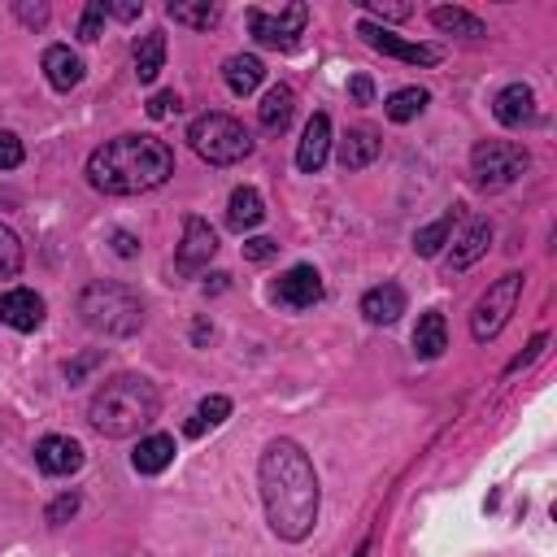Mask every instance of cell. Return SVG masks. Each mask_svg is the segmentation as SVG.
Segmentation results:
<instances>
[{
    "mask_svg": "<svg viewBox=\"0 0 557 557\" xmlns=\"http://www.w3.org/2000/svg\"><path fill=\"white\" fill-rule=\"evenodd\" d=\"M209 335H213V326H209V322H205V318H200V322H196V326H191V339H196V344H205V339H209Z\"/></svg>",
    "mask_w": 557,
    "mask_h": 557,
    "instance_id": "43",
    "label": "cell"
},
{
    "mask_svg": "<svg viewBox=\"0 0 557 557\" xmlns=\"http://www.w3.org/2000/svg\"><path fill=\"white\" fill-rule=\"evenodd\" d=\"M22 139L13 131H0V170H17L22 165Z\"/></svg>",
    "mask_w": 557,
    "mask_h": 557,
    "instance_id": "33",
    "label": "cell"
},
{
    "mask_svg": "<svg viewBox=\"0 0 557 557\" xmlns=\"http://www.w3.org/2000/svg\"><path fill=\"white\" fill-rule=\"evenodd\" d=\"M44 74H48V83L57 91H70V87L83 83V61L65 44H52V48H44Z\"/></svg>",
    "mask_w": 557,
    "mask_h": 557,
    "instance_id": "19",
    "label": "cell"
},
{
    "mask_svg": "<svg viewBox=\"0 0 557 557\" xmlns=\"http://www.w3.org/2000/svg\"><path fill=\"white\" fill-rule=\"evenodd\" d=\"M22 270V239L0 222V278H13Z\"/></svg>",
    "mask_w": 557,
    "mask_h": 557,
    "instance_id": "31",
    "label": "cell"
},
{
    "mask_svg": "<svg viewBox=\"0 0 557 557\" xmlns=\"http://www.w3.org/2000/svg\"><path fill=\"white\" fill-rule=\"evenodd\" d=\"M305 22H309V4H287L278 13H265V9H248V30L261 48H278V52H292L305 35Z\"/></svg>",
    "mask_w": 557,
    "mask_h": 557,
    "instance_id": "8",
    "label": "cell"
},
{
    "mask_svg": "<svg viewBox=\"0 0 557 557\" xmlns=\"http://www.w3.org/2000/svg\"><path fill=\"white\" fill-rule=\"evenodd\" d=\"M165 65V35L161 30H148L135 39V78L139 83H152Z\"/></svg>",
    "mask_w": 557,
    "mask_h": 557,
    "instance_id": "25",
    "label": "cell"
},
{
    "mask_svg": "<svg viewBox=\"0 0 557 557\" xmlns=\"http://www.w3.org/2000/svg\"><path fill=\"white\" fill-rule=\"evenodd\" d=\"M453 222H457V209H448V213H444V218H435L431 226H418V235H413V252H418V257H435V252L448 244Z\"/></svg>",
    "mask_w": 557,
    "mask_h": 557,
    "instance_id": "27",
    "label": "cell"
},
{
    "mask_svg": "<svg viewBox=\"0 0 557 557\" xmlns=\"http://www.w3.org/2000/svg\"><path fill=\"white\" fill-rule=\"evenodd\" d=\"M527 165H531V152L522 144H513V139H483L470 152L474 183L479 187H492V191L496 187H509L518 174H527Z\"/></svg>",
    "mask_w": 557,
    "mask_h": 557,
    "instance_id": "6",
    "label": "cell"
},
{
    "mask_svg": "<svg viewBox=\"0 0 557 557\" xmlns=\"http://www.w3.org/2000/svg\"><path fill=\"white\" fill-rule=\"evenodd\" d=\"M174 174V152L157 135H117L87 157V183L104 196H139Z\"/></svg>",
    "mask_w": 557,
    "mask_h": 557,
    "instance_id": "2",
    "label": "cell"
},
{
    "mask_svg": "<svg viewBox=\"0 0 557 557\" xmlns=\"http://www.w3.org/2000/svg\"><path fill=\"white\" fill-rule=\"evenodd\" d=\"M170 113H178V96L174 91H157L152 100H148V117H170Z\"/></svg>",
    "mask_w": 557,
    "mask_h": 557,
    "instance_id": "36",
    "label": "cell"
},
{
    "mask_svg": "<svg viewBox=\"0 0 557 557\" xmlns=\"http://www.w3.org/2000/svg\"><path fill=\"white\" fill-rule=\"evenodd\" d=\"M222 78H226V87H231L235 96H248V91H257V87H261L265 65H261V57H252V52H235V57H226Z\"/></svg>",
    "mask_w": 557,
    "mask_h": 557,
    "instance_id": "20",
    "label": "cell"
},
{
    "mask_svg": "<svg viewBox=\"0 0 557 557\" xmlns=\"http://www.w3.org/2000/svg\"><path fill=\"white\" fill-rule=\"evenodd\" d=\"M274 300L287 309H313L322 300V274L313 265H292L278 283H274Z\"/></svg>",
    "mask_w": 557,
    "mask_h": 557,
    "instance_id": "11",
    "label": "cell"
},
{
    "mask_svg": "<svg viewBox=\"0 0 557 557\" xmlns=\"http://www.w3.org/2000/svg\"><path fill=\"white\" fill-rule=\"evenodd\" d=\"M78 313L91 331L100 335H113V339H126L144 326V300L126 287V283H113V278H96L78 292Z\"/></svg>",
    "mask_w": 557,
    "mask_h": 557,
    "instance_id": "4",
    "label": "cell"
},
{
    "mask_svg": "<svg viewBox=\"0 0 557 557\" xmlns=\"http://www.w3.org/2000/svg\"><path fill=\"white\" fill-rule=\"evenodd\" d=\"M74 513H78V496H74V492H61V496L48 505V522H52V527H61V522L74 518Z\"/></svg>",
    "mask_w": 557,
    "mask_h": 557,
    "instance_id": "35",
    "label": "cell"
},
{
    "mask_svg": "<svg viewBox=\"0 0 557 557\" xmlns=\"http://www.w3.org/2000/svg\"><path fill=\"white\" fill-rule=\"evenodd\" d=\"M187 144L209 165H235V161H244L252 152V135L231 113H200L187 126Z\"/></svg>",
    "mask_w": 557,
    "mask_h": 557,
    "instance_id": "5",
    "label": "cell"
},
{
    "mask_svg": "<svg viewBox=\"0 0 557 557\" xmlns=\"http://www.w3.org/2000/svg\"><path fill=\"white\" fill-rule=\"evenodd\" d=\"M165 13L174 17V22H183V26H196V30H209L218 17H222V9L218 4H209V0H200V4H165Z\"/></svg>",
    "mask_w": 557,
    "mask_h": 557,
    "instance_id": "29",
    "label": "cell"
},
{
    "mask_svg": "<svg viewBox=\"0 0 557 557\" xmlns=\"http://www.w3.org/2000/svg\"><path fill=\"white\" fill-rule=\"evenodd\" d=\"M274 252H278V244H274V239H265V235L244 239V257H248V261H270Z\"/></svg>",
    "mask_w": 557,
    "mask_h": 557,
    "instance_id": "37",
    "label": "cell"
},
{
    "mask_svg": "<svg viewBox=\"0 0 557 557\" xmlns=\"http://www.w3.org/2000/svg\"><path fill=\"white\" fill-rule=\"evenodd\" d=\"M226 413H231V400H226V396H205L200 409H196L191 422H187V435H205L209 426L226 422Z\"/></svg>",
    "mask_w": 557,
    "mask_h": 557,
    "instance_id": "30",
    "label": "cell"
},
{
    "mask_svg": "<svg viewBox=\"0 0 557 557\" xmlns=\"http://www.w3.org/2000/svg\"><path fill=\"white\" fill-rule=\"evenodd\" d=\"M257 483H261L270 531L292 544L305 540L318 522V500H322L309 453L296 440H270L257 461Z\"/></svg>",
    "mask_w": 557,
    "mask_h": 557,
    "instance_id": "1",
    "label": "cell"
},
{
    "mask_svg": "<svg viewBox=\"0 0 557 557\" xmlns=\"http://www.w3.org/2000/svg\"><path fill=\"white\" fill-rule=\"evenodd\" d=\"M426 100H431V96H426L422 87H400V91H392V96H387V104H383V109H387V117H392V122H413V117L426 109Z\"/></svg>",
    "mask_w": 557,
    "mask_h": 557,
    "instance_id": "28",
    "label": "cell"
},
{
    "mask_svg": "<svg viewBox=\"0 0 557 557\" xmlns=\"http://www.w3.org/2000/svg\"><path fill=\"white\" fill-rule=\"evenodd\" d=\"M518 296H522V274H500L496 283H487V292L479 296L474 313H470V335L479 344L496 339L509 322V313L518 309Z\"/></svg>",
    "mask_w": 557,
    "mask_h": 557,
    "instance_id": "7",
    "label": "cell"
},
{
    "mask_svg": "<svg viewBox=\"0 0 557 557\" xmlns=\"http://www.w3.org/2000/svg\"><path fill=\"white\" fill-rule=\"evenodd\" d=\"M17 17L26 26H44L48 22V4H17Z\"/></svg>",
    "mask_w": 557,
    "mask_h": 557,
    "instance_id": "39",
    "label": "cell"
},
{
    "mask_svg": "<svg viewBox=\"0 0 557 557\" xmlns=\"http://www.w3.org/2000/svg\"><path fill=\"white\" fill-rule=\"evenodd\" d=\"M100 26H104V4H100V0H91V4L83 9V17H78V39H83V44L100 39Z\"/></svg>",
    "mask_w": 557,
    "mask_h": 557,
    "instance_id": "32",
    "label": "cell"
},
{
    "mask_svg": "<svg viewBox=\"0 0 557 557\" xmlns=\"http://www.w3.org/2000/svg\"><path fill=\"white\" fill-rule=\"evenodd\" d=\"M109 13L122 17V22H135V17L144 13V4H104V17H109Z\"/></svg>",
    "mask_w": 557,
    "mask_h": 557,
    "instance_id": "42",
    "label": "cell"
},
{
    "mask_svg": "<svg viewBox=\"0 0 557 557\" xmlns=\"http://www.w3.org/2000/svg\"><path fill=\"white\" fill-rule=\"evenodd\" d=\"M174 461V435H144L131 453V466L139 474H161Z\"/></svg>",
    "mask_w": 557,
    "mask_h": 557,
    "instance_id": "24",
    "label": "cell"
},
{
    "mask_svg": "<svg viewBox=\"0 0 557 557\" xmlns=\"http://www.w3.org/2000/svg\"><path fill=\"white\" fill-rule=\"evenodd\" d=\"M326 152H331V117L326 113H313L309 126H305V135H300V144H296V165L305 174H318L322 161H326Z\"/></svg>",
    "mask_w": 557,
    "mask_h": 557,
    "instance_id": "14",
    "label": "cell"
},
{
    "mask_svg": "<svg viewBox=\"0 0 557 557\" xmlns=\"http://www.w3.org/2000/svg\"><path fill=\"white\" fill-rule=\"evenodd\" d=\"M261 218H265L261 191H257V187H235L231 200H226V226H231V231H252Z\"/></svg>",
    "mask_w": 557,
    "mask_h": 557,
    "instance_id": "23",
    "label": "cell"
},
{
    "mask_svg": "<svg viewBox=\"0 0 557 557\" xmlns=\"http://www.w3.org/2000/svg\"><path fill=\"white\" fill-rule=\"evenodd\" d=\"M492 113H496L500 126H527V122L535 117V91H531L527 83H509V87L496 91Z\"/></svg>",
    "mask_w": 557,
    "mask_h": 557,
    "instance_id": "15",
    "label": "cell"
},
{
    "mask_svg": "<svg viewBox=\"0 0 557 557\" xmlns=\"http://www.w3.org/2000/svg\"><path fill=\"white\" fill-rule=\"evenodd\" d=\"M544 344H548V339H544V335H535V339H531V344H527V352H522V357H513V361H509V370H522V366H531V361H535V357H540V348H544Z\"/></svg>",
    "mask_w": 557,
    "mask_h": 557,
    "instance_id": "41",
    "label": "cell"
},
{
    "mask_svg": "<svg viewBox=\"0 0 557 557\" xmlns=\"http://www.w3.org/2000/svg\"><path fill=\"white\" fill-rule=\"evenodd\" d=\"M431 22H435L440 30H448V35H466V39H483V35H487V26H483L470 9H457V4L431 9Z\"/></svg>",
    "mask_w": 557,
    "mask_h": 557,
    "instance_id": "26",
    "label": "cell"
},
{
    "mask_svg": "<svg viewBox=\"0 0 557 557\" xmlns=\"http://www.w3.org/2000/svg\"><path fill=\"white\" fill-rule=\"evenodd\" d=\"M113 252H117V257H135V252H139V239H135L131 231H113Z\"/></svg>",
    "mask_w": 557,
    "mask_h": 557,
    "instance_id": "40",
    "label": "cell"
},
{
    "mask_svg": "<svg viewBox=\"0 0 557 557\" xmlns=\"http://www.w3.org/2000/svg\"><path fill=\"white\" fill-rule=\"evenodd\" d=\"M379 152H383V139H379V131H370V126H352V131L339 139V165H344V170H366Z\"/></svg>",
    "mask_w": 557,
    "mask_h": 557,
    "instance_id": "18",
    "label": "cell"
},
{
    "mask_svg": "<svg viewBox=\"0 0 557 557\" xmlns=\"http://www.w3.org/2000/svg\"><path fill=\"white\" fill-rule=\"evenodd\" d=\"M218 252V235L205 218H183V239H178V252H174V265L178 274H200Z\"/></svg>",
    "mask_w": 557,
    "mask_h": 557,
    "instance_id": "10",
    "label": "cell"
},
{
    "mask_svg": "<svg viewBox=\"0 0 557 557\" xmlns=\"http://www.w3.org/2000/svg\"><path fill=\"white\" fill-rule=\"evenodd\" d=\"M487 244H492V222H487V218H474V222L461 231V239L453 244V252H448V270H453V274L470 270V265L487 252Z\"/></svg>",
    "mask_w": 557,
    "mask_h": 557,
    "instance_id": "16",
    "label": "cell"
},
{
    "mask_svg": "<svg viewBox=\"0 0 557 557\" xmlns=\"http://www.w3.org/2000/svg\"><path fill=\"white\" fill-rule=\"evenodd\" d=\"M361 9L374 13V17H383V22H405L413 13V4H383V0H366Z\"/></svg>",
    "mask_w": 557,
    "mask_h": 557,
    "instance_id": "34",
    "label": "cell"
},
{
    "mask_svg": "<svg viewBox=\"0 0 557 557\" xmlns=\"http://www.w3.org/2000/svg\"><path fill=\"white\" fill-rule=\"evenodd\" d=\"M35 466L44 470V474H74L78 466H83V448L70 440V435H44L39 444H35Z\"/></svg>",
    "mask_w": 557,
    "mask_h": 557,
    "instance_id": "13",
    "label": "cell"
},
{
    "mask_svg": "<svg viewBox=\"0 0 557 557\" xmlns=\"http://www.w3.org/2000/svg\"><path fill=\"white\" fill-rule=\"evenodd\" d=\"M292 113H296V91H292L287 83H274V87L261 96V104H257V117H261L265 131H283V126L292 122Z\"/></svg>",
    "mask_w": 557,
    "mask_h": 557,
    "instance_id": "22",
    "label": "cell"
},
{
    "mask_svg": "<svg viewBox=\"0 0 557 557\" xmlns=\"http://www.w3.org/2000/svg\"><path fill=\"white\" fill-rule=\"evenodd\" d=\"M361 313H366V322H374V326H392V322L405 313V292H400L396 283H379V287H370V292L361 296Z\"/></svg>",
    "mask_w": 557,
    "mask_h": 557,
    "instance_id": "17",
    "label": "cell"
},
{
    "mask_svg": "<svg viewBox=\"0 0 557 557\" xmlns=\"http://www.w3.org/2000/svg\"><path fill=\"white\" fill-rule=\"evenodd\" d=\"M444 348H448V322H444L440 309H426V313L418 318V331H413V352H418L422 361H435Z\"/></svg>",
    "mask_w": 557,
    "mask_h": 557,
    "instance_id": "21",
    "label": "cell"
},
{
    "mask_svg": "<svg viewBox=\"0 0 557 557\" xmlns=\"http://www.w3.org/2000/svg\"><path fill=\"white\" fill-rule=\"evenodd\" d=\"M348 96H352L357 104H370V100H374V83H370L366 74H357V78L348 83Z\"/></svg>",
    "mask_w": 557,
    "mask_h": 557,
    "instance_id": "38",
    "label": "cell"
},
{
    "mask_svg": "<svg viewBox=\"0 0 557 557\" xmlns=\"http://www.w3.org/2000/svg\"><path fill=\"white\" fill-rule=\"evenodd\" d=\"M357 35H361L374 52L396 57V61H405V65H440V57H444L435 44H409V39L392 35L387 26H379V22H361V26H357Z\"/></svg>",
    "mask_w": 557,
    "mask_h": 557,
    "instance_id": "9",
    "label": "cell"
},
{
    "mask_svg": "<svg viewBox=\"0 0 557 557\" xmlns=\"http://www.w3.org/2000/svg\"><path fill=\"white\" fill-rule=\"evenodd\" d=\"M157 405H161V396H157V387H152L144 374H117V379H109V383L91 396L87 418H91V426H96L100 435L126 440V435L144 431V426L157 418Z\"/></svg>",
    "mask_w": 557,
    "mask_h": 557,
    "instance_id": "3",
    "label": "cell"
},
{
    "mask_svg": "<svg viewBox=\"0 0 557 557\" xmlns=\"http://www.w3.org/2000/svg\"><path fill=\"white\" fill-rule=\"evenodd\" d=\"M0 322L13 331H39L44 326V296L30 287H13L0 296Z\"/></svg>",
    "mask_w": 557,
    "mask_h": 557,
    "instance_id": "12",
    "label": "cell"
}]
</instances>
